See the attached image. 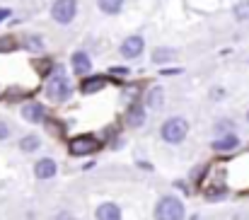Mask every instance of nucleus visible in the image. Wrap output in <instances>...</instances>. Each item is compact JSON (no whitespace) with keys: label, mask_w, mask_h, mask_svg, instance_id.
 Here are the masks:
<instances>
[{"label":"nucleus","mask_w":249,"mask_h":220,"mask_svg":"<svg viewBox=\"0 0 249 220\" xmlns=\"http://www.w3.org/2000/svg\"><path fill=\"white\" fill-rule=\"evenodd\" d=\"M128 124H131V126H141V124H143V107H141V104H136V107L128 111Z\"/></svg>","instance_id":"obj_15"},{"label":"nucleus","mask_w":249,"mask_h":220,"mask_svg":"<svg viewBox=\"0 0 249 220\" xmlns=\"http://www.w3.org/2000/svg\"><path fill=\"white\" fill-rule=\"evenodd\" d=\"M89 68H92V63H89V56L83 54V51H78L75 56H73V71L78 75H85L89 73Z\"/></svg>","instance_id":"obj_10"},{"label":"nucleus","mask_w":249,"mask_h":220,"mask_svg":"<svg viewBox=\"0 0 249 220\" xmlns=\"http://www.w3.org/2000/svg\"><path fill=\"white\" fill-rule=\"evenodd\" d=\"M7 15H10V10H0V19H5Z\"/></svg>","instance_id":"obj_21"},{"label":"nucleus","mask_w":249,"mask_h":220,"mask_svg":"<svg viewBox=\"0 0 249 220\" xmlns=\"http://www.w3.org/2000/svg\"><path fill=\"white\" fill-rule=\"evenodd\" d=\"M155 220H184V203L174 196L160 199L155 208Z\"/></svg>","instance_id":"obj_3"},{"label":"nucleus","mask_w":249,"mask_h":220,"mask_svg":"<svg viewBox=\"0 0 249 220\" xmlns=\"http://www.w3.org/2000/svg\"><path fill=\"white\" fill-rule=\"evenodd\" d=\"M39 146H41L39 136H24L22 143H19V147H22L24 152H34V150H39Z\"/></svg>","instance_id":"obj_14"},{"label":"nucleus","mask_w":249,"mask_h":220,"mask_svg":"<svg viewBox=\"0 0 249 220\" xmlns=\"http://www.w3.org/2000/svg\"><path fill=\"white\" fill-rule=\"evenodd\" d=\"M56 172H58V167H56V162H53L51 157H44V160H39V162L34 165V174H36L39 179H51Z\"/></svg>","instance_id":"obj_7"},{"label":"nucleus","mask_w":249,"mask_h":220,"mask_svg":"<svg viewBox=\"0 0 249 220\" xmlns=\"http://www.w3.org/2000/svg\"><path fill=\"white\" fill-rule=\"evenodd\" d=\"M68 94H71V85H68V77H66V68L56 66L46 80V97L51 102H66Z\"/></svg>","instance_id":"obj_1"},{"label":"nucleus","mask_w":249,"mask_h":220,"mask_svg":"<svg viewBox=\"0 0 249 220\" xmlns=\"http://www.w3.org/2000/svg\"><path fill=\"white\" fill-rule=\"evenodd\" d=\"M148 104H150V109H155V111L162 107V90H160V87H155V90L150 92V97H148Z\"/></svg>","instance_id":"obj_16"},{"label":"nucleus","mask_w":249,"mask_h":220,"mask_svg":"<svg viewBox=\"0 0 249 220\" xmlns=\"http://www.w3.org/2000/svg\"><path fill=\"white\" fill-rule=\"evenodd\" d=\"M121 5H124V0H99V10L107 15H116L121 10Z\"/></svg>","instance_id":"obj_13"},{"label":"nucleus","mask_w":249,"mask_h":220,"mask_svg":"<svg viewBox=\"0 0 249 220\" xmlns=\"http://www.w3.org/2000/svg\"><path fill=\"white\" fill-rule=\"evenodd\" d=\"M235 17L242 22V19H247L249 17V0H240L237 5H235Z\"/></svg>","instance_id":"obj_18"},{"label":"nucleus","mask_w":249,"mask_h":220,"mask_svg":"<svg viewBox=\"0 0 249 220\" xmlns=\"http://www.w3.org/2000/svg\"><path fill=\"white\" fill-rule=\"evenodd\" d=\"M174 56H177V54H174L172 49H158V51L153 54V61H155V63H165V61H172Z\"/></svg>","instance_id":"obj_17"},{"label":"nucleus","mask_w":249,"mask_h":220,"mask_svg":"<svg viewBox=\"0 0 249 220\" xmlns=\"http://www.w3.org/2000/svg\"><path fill=\"white\" fill-rule=\"evenodd\" d=\"M160 133H162V138L167 143H181L186 138V133H189V121L181 119V116H172V119H167L162 124Z\"/></svg>","instance_id":"obj_2"},{"label":"nucleus","mask_w":249,"mask_h":220,"mask_svg":"<svg viewBox=\"0 0 249 220\" xmlns=\"http://www.w3.org/2000/svg\"><path fill=\"white\" fill-rule=\"evenodd\" d=\"M97 220H121V211L116 203H102L97 208Z\"/></svg>","instance_id":"obj_8"},{"label":"nucleus","mask_w":249,"mask_h":220,"mask_svg":"<svg viewBox=\"0 0 249 220\" xmlns=\"http://www.w3.org/2000/svg\"><path fill=\"white\" fill-rule=\"evenodd\" d=\"M97 147H99V143H97L92 136H80V138L71 141V155H75V157L89 155V152H94Z\"/></svg>","instance_id":"obj_5"},{"label":"nucleus","mask_w":249,"mask_h":220,"mask_svg":"<svg viewBox=\"0 0 249 220\" xmlns=\"http://www.w3.org/2000/svg\"><path fill=\"white\" fill-rule=\"evenodd\" d=\"M104 85H107V80H104V77H89V80H85V82H83V92H85V94L97 92V90H102Z\"/></svg>","instance_id":"obj_12"},{"label":"nucleus","mask_w":249,"mask_h":220,"mask_svg":"<svg viewBox=\"0 0 249 220\" xmlns=\"http://www.w3.org/2000/svg\"><path fill=\"white\" fill-rule=\"evenodd\" d=\"M247 119H249V114H247Z\"/></svg>","instance_id":"obj_22"},{"label":"nucleus","mask_w":249,"mask_h":220,"mask_svg":"<svg viewBox=\"0 0 249 220\" xmlns=\"http://www.w3.org/2000/svg\"><path fill=\"white\" fill-rule=\"evenodd\" d=\"M75 12H78V0H56L51 5V17L61 24H68L75 19Z\"/></svg>","instance_id":"obj_4"},{"label":"nucleus","mask_w":249,"mask_h":220,"mask_svg":"<svg viewBox=\"0 0 249 220\" xmlns=\"http://www.w3.org/2000/svg\"><path fill=\"white\" fill-rule=\"evenodd\" d=\"M7 136H10V128H7V124H2V121H0V141H5Z\"/></svg>","instance_id":"obj_20"},{"label":"nucleus","mask_w":249,"mask_h":220,"mask_svg":"<svg viewBox=\"0 0 249 220\" xmlns=\"http://www.w3.org/2000/svg\"><path fill=\"white\" fill-rule=\"evenodd\" d=\"M22 116H24L29 124H39V121L44 119V107H41V104H27V107L22 109Z\"/></svg>","instance_id":"obj_9"},{"label":"nucleus","mask_w":249,"mask_h":220,"mask_svg":"<svg viewBox=\"0 0 249 220\" xmlns=\"http://www.w3.org/2000/svg\"><path fill=\"white\" fill-rule=\"evenodd\" d=\"M27 46H29L32 51H41V39H29Z\"/></svg>","instance_id":"obj_19"},{"label":"nucleus","mask_w":249,"mask_h":220,"mask_svg":"<svg viewBox=\"0 0 249 220\" xmlns=\"http://www.w3.org/2000/svg\"><path fill=\"white\" fill-rule=\"evenodd\" d=\"M143 46H145V41H143L141 37H128V39L121 44V56H124V58H138V56L143 54Z\"/></svg>","instance_id":"obj_6"},{"label":"nucleus","mask_w":249,"mask_h":220,"mask_svg":"<svg viewBox=\"0 0 249 220\" xmlns=\"http://www.w3.org/2000/svg\"><path fill=\"white\" fill-rule=\"evenodd\" d=\"M240 146V141H237V136H225V138H218L215 143H213V150H218V152H230V150H235V147Z\"/></svg>","instance_id":"obj_11"}]
</instances>
